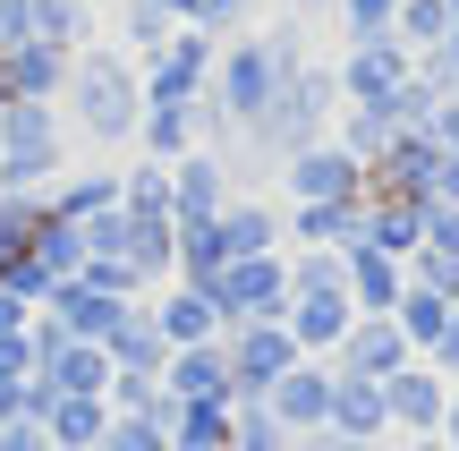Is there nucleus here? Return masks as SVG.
<instances>
[{"label": "nucleus", "instance_id": "obj_1", "mask_svg": "<svg viewBox=\"0 0 459 451\" xmlns=\"http://www.w3.org/2000/svg\"><path fill=\"white\" fill-rule=\"evenodd\" d=\"M60 119L94 145H136V119H145V68L111 43L68 51V85H60Z\"/></svg>", "mask_w": 459, "mask_h": 451}, {"label": "nucleus", "instance_id": "obj_2", "mask_svg": "<svg viewBox=\"0 0 459 451\" xmlns=\"http://www.w3.org/2000/svg\"><path fill=\"white\" fill-rule=\"evenodd\" d=\"M298 77V34H247L238 51H221L213 60V119L230 128H247V119H264V102L281 94V85Z\"/></svg>", "mask_w": 459, "mask_h": 451}, {"label": "nucleus", "instance_id": "obj_3", "mask_svg": "<svg viewBox=\"0 0 459 451\" xmlns=\"http://www.w3.org/2000/svg\"><path fill=\"white\" fill-rule=\"evenodd\" d=\"M68 162V119L60 102H9L0 111V187L9 196H43Z\"/></svg>", "mask_w": 459, "mask_h": 451}, {"label": "nucleus", "instance_id": "obj_4", "mask_svg": "<svg viewBox=\"0 0 459 451\" xmlns=\"http://www.w3.org/2000/svg\"><path fill=\"white\" fill-rule=\"evenodd\" d=\"M204 299H213L221 333H238V324H281L290 316V273H281L273 256H238V265H221L213 282H204Z\"/></svg>", "mask_w": 459, "mask_h": 451}, {"label": "nucleus", "instance_id": "obj_5", "mask_svg": "<svg viewBox=\"0 0 459 451\" xmlns=\"http://www.w3.org/2000/svg\"><path fill=\"white\" fill-rule=\"evenodd\" d=\"M213 60H221L213 34L179 26L153 60H136V68H145V102H204V94H213Z\"/></svg>", "mask_w": 459, "mask_h": 451}, {"label": "nucleus", "instance_id": "obj_6", "mask_svg": "<svg viewBox=\"0 0 459 451\" xmlns=\"http://www.w3.org/2000/svg\"><path fill=\"white\" fill-rule=\"evenodd\" d=\"M221 358H230L238 401H264V392L298 367V341H290V324H238V333H221Z\"/></svg>", "mask_w": 459, "mask_h": 451}, {"label": "nucleus", "instance_id": "obj_7", "mask_svg": "<svg viewBox=\"0 0 459 451\" xmlns=\"http://www.w3.org/2000/svg\"><path fill=\"white\" fill-rule=\"evenodd\" d=\"M324 102H332V85L315 77V68H298V77L264 102V119H247V136H255V145H273V153H307V145H315V119H324Z\"/></svg>", "mask_w": 459, "mask_h": 451}, {"label": "nucleus", "instance_id": "obj_8", "mask_svg": "<svg viewBox=\"0 0 459 451\" xmlns=\"http://www.w3.org/2000/svg\"><path fill=\"white\" fill-rule=\"evenodd\" d=\"M128 307H136V299H111V290H94V282L77 273V282H60V290H51V307H43V316L60 324L68 341H111Z\"/></svg>", "mask_w": 459, "mask_h": 451}, {"label": "nucleus", "instance_id": "obj_9", "mask_svg": "<svg viewBox=\"0 0 459 451\" xmlns=\"http://www.w3.org/2000/svg\"><path fill=\"white\" fill-rule=\"evenodd\" d=\"M221 204H230L221 162H213V153H179V162H170V221H179V230H196V221H213Z\"/></svg>", "mask_w": 459, "mask_h": 451}, {"label": "nucleus", "instance_id": "obj_10", "mask_svg": "<svg viewBox=\"0 0 459 451\" xmlns=\"http://www.w3.org/2000/svg\"><path fill=\"white\" fill-rule=\"evenodd\" d=\"M162 384H170V401H221V409H238V384H230V358H221V341L170 350Z\"/></svg>", "mask_w": 459, "mask_h": 451}, {"label": "nucleus", "instance_id": "obj_11", "mask_svg": "<svg viewBox=\"0 0 459 451\" xmlns=\"http://www.w3.org/2000/svg\"><path fill=\"white\" fill-rule=\"evenodd\" d=\"M204 119H213V102H145V119H136V153H145V162H179V153H196Z\"/></svg>", "mask_w": 459, "mask_h": 451}, {"label": "nucleus", "instance_id": "obj_12", "mask_svg": "<svg viewBox=\"0 0 459 451\" xmlns=\"http://www.w3.org/2000/svg\"><path fill=\"white\" fill-rule=\"evenodd\" d=\"M290 196H298V204H358V162L332 153V145L290 153Z\"/></svg>", "mask_w": 459, "mask_h": 451}, {"label": "nucleus", "instance_id": "obj_13", "mask_svg": "<svg viewBox=\"0 0 459 451\" xmlns=\"http://www.w3.org/2000/svg\"><path fill=\"white\" fill-rule=\"evenodd\" d=\"M153 307V333L170 341V350H196V341H221V316H213V299L204 290H162V299H145Z\"/></svg>", "mask_w": 459, "mask_h": 451}, {"label": "nucleus", "instance_id": "obj_14", "mask_svg": "<svg viewBox=\"0 0 459 451\" xmlns=\"http://www.w3.org/2000/svg\"><path fill=\"white\" fill-rule=\"evenodd\" d=\"M264 409H273L281 426H332V375H324V367H307V358H298V367L281 375L273 392H264Z\"/></svg>", "mask_w": 459, "mask_h": 451}, {"label": "nucleus", "instance_id": "obj_15", "mask_svg": "<svg viewBox=\"0 0 459 451\" xmlns=\"http://www.w3.org/2000/svg\"><path fill=\"white\" fill-rule=\"evenodd\" d=\"M102 358H111V375H162V367H170V341L153 333V307H145V299L119 316V333L102 341Z\"/></svg>", "mask_w": 459, "mask_h": 451}, {"label": "nucleus", "instance_id": "obj_16", "mask_svg": "<svg viewBox=\"0 0 459 451\" xmlns=\"http://www.w3.org/2000/svg\"><path fill=\"white\" fill-rule=\"evenodd\" d=\"M43 204L60 221H94V213H111V204H119V170H60V179L43 187Z\"/></svg>", "mask_w": 459, "mask_h": 451}, {"label": "nucleus", "instance_id": "obj_17", "mask_svg": "<svg viewBox=\"0 0 459 451\" xmlns=\"http://www.w3.org/2000/svg\"><path fill=\"white\" fill-rule=\"evenodd\" d=\"M213 230H221L230 265H238V256H273V239H281V213H273V204H255V196H230L221 213H213Z\"/></svg>", "mask_w": 459, "mask_h": 451}, {"label": "nucleus", "instance_id": "obj_18", "mask_svg": "<svg viewBox=\"0 0 459 451\" xmlns=\"http://www.w3.org/2000/svg\"><path fill=\"white\" fill-rule=\"evenodd\" d=\"M119 256H128V273L153 290L162 273H179V221H162V213L136 221V213H128V247H119Z\"/></svg>", "mask_w": 459, "mask_h": 451}, {"label": "nucleus", "instance_id": "obj_19", "mask_svg": "<svg viewBox=\"0 0 459 451\" xmlns=\"http://www.w3.org/2000/svg\"><path fill=\"white\" fill-rule=\"evenodd\" d=\"M290 341L298 350H332V341H349V299L341 290H324V299H290Z\"/></svg>", "mask_w": 459, "mask_h": 451}, {"label": "nucleus", "instance_id": "obj_20", "mask_svg": "<svg viewBox=\"0 0 459 451\" xmlns=\"http://www.w3.org/2000/svg\"><path fill=\"white\" fill-rule=\"evenodd\" d=\"M43 435H51V451H94L111 435V401H51Z\"/></svg>", "mask_w": 459, "mask_h": 451}, {"label": "nucleus", "instance_id": "obj_21", "mask_svg": "<svg viewBox=\"0 0 459 451\" xmlns=\"http://www.w3.org/2000/svg\"><path fill=\"white\" fill-rule=\"evenodd\" d=\"M34 239H43V196H9L0 187V282L34 256Z\"/></svg>", "mask_w": 459, "mask_h": 451}, {"label": "nucleus", "instance_id": "obj_22", "mask_svg": "<svg viewBox=\"0 0 459 451\" xmlns=\"http://www.w3.org/2000/svg\"><path fill=\"white\" fill-rule=\"evenodd\" d=\"M34 43L85 51V43H94V0H34Z\"/></svg>", "mask_w": 459, "mask_h": 451}, {"label": "nucleus", "instance_id": "obj_23", "mask_svg": "<svg viewBox=\"0 0 459 451\" xmlns=\"http://www.w3.org/2000/svg\"><path fill=\"white\" fill-rule=\"evenodd\" d=\"M119 213H136V221L162 213L170 221V162H145L136 153V170H119Z\"/></svg>", "mask_w": 459, "mask_h": 451}, {"label": "nucleus", "instance_id": "obj_24", "mask_svg": "<svg viewBox=\"0 0 459 451\" xmlns=\"http://www.w3.org/2000/svg\"><path fill=\"white\" fill-rule=\"evenodd\" d=\"M119 34H128V60H153V51H162L179 26H170L162 0H119Z\"/></svg>", "mask_w": 459, "mask_h": 451}, {"label": "nucleus", "instance_id": "obj_25", "mask_svg": "<svg viewBox=\"0 0 459 451\" xmlns=\"http://www.w3.org/2000/svg\"><path fill=\"white\" fill-rule=\"evenodd\" d=\"M221 265H230V247H221V230H213V221L179 230V282H187V290H204V282H213Z\"/></svg>", "mask_w": 459, "mask_h": 451}, {"label": "nucleus", "instance_id": "obj_26", "mask_svg": "<svg viewBox=\"0 0 459 451\" xmlns=\"http://www.w3.org/2000/svg\"><path fill=\"white\" fill-rule=\"evenodd\" d=\"M349 350H341V375H366V384H383V375H392V333H383V324H349Z\"/></svg>", "mask_w": 459, "mask_h": 451}, {"label": "nucleus", "instance_id": "obj_27", "mask_svg": "<svg viewBox=\"0 0 459 451\" xmlns=\"http://www.w3.org/2000/svg\"><path fill=\"white\" fill-rule=\"evenodd\" d=\"M170 443H230V409L221 401H179V418H170Z\"/></svg>", "mask_w": 459, "mask_h": 451}, {"label": "nucleus", "instance_id": "obj_28", "mask_svg": "<svg viewBox=\"0 0 459 451\" xmlns=\"http://www.w3.org/2000/svg\"><path fill=\"white\" fill-rule=\"evenodd\" d=\"M349 94L358 102H392L400 94V60L392 51H358V60H349Z\"/></svg>", "mask_w": 459, "mask_h": 451}, {"label": "nucleus", "instance_id": "obj_29", "mask_svg": "<svg viewBox=\"0 0 459 451\" xmlns=\"http://www.w3.org/2000/svg\"><path fill=\"white\" fill-rule=\"evenodd\" d=\"M341 265H349V290H358L366 307H383V299L400 290V282H392V256H383V247H349Z\"/></svg>", "mask_w": 459, "mask_h": 451}, {"label": "nucleus", "instance_id": "obj_30", "mask_svg": "<svg viewBox=\"0 0 459 451\" xmlns=\"http://www.w3.org/2000/svg\"><path fill=\"white\" fill-rule=\"evenodd\" d=\"M298 239H341V247H358V204H298Z\"/></svg>", "mask_w": 459, "mask_h": 451}, {"label": "nucleus", "instance_id": "obj_31", "mask_svg": "<svg viewBox=\"0 0 459 451\" xmlns=\"http://www.w3.org/2000/svg\"><path fill=\"white\" fill-rule=\"evenodd\" d=\"M383 409L409 418V426H426L434 418V384H426V375H400V384H383Z\"/></svg>", "mask_w": 459, "mask_h": 451}, {"label": "nucleus", "instance_id": "obj_32", "mask_svg": "<svg viewBox=\"0 0 459 451\" xmlns=\"http://www.w3.org/2000/svg\"><path fill=\"white\" fill-rule=\"evenodd\" d=\"M94 451H179V443H170L162 426H136V418H111V435H102Z\"/></svg>", "mask_w": 459, "mask_h": 451}, {"label": "nucleus", "instance_id": "obj_33", "mask_svg": "<svg viewBox=\"0 0 459 451\" xmlns=\"http://www.w3.org/2000/svg\"><path fill=\"white\" fill-rule=\"evenodd\" d=\"M255 17V0H196V26L204 34H230V26H247Z\"/></svg>", "mask_w": 459, "mask_h": 451}, {"label": "nucleus", "instance_id": "obj_34", "mask_svg": "<svg viewBox=\"0 0 459 451\" xmlns=\"http://www.w3.org/2000/svg\"><path fill=\"white\" fill-rule=\"evenodd\" d=\"M34 43V0H0V51Z\"/></svg>", "mask_w": 459, "mask_h": 451}, {"label": "nucleus", "instance_id": "obj_35", "mask_svg": "<svg viewBox=\"0 0 459 451\" xmlns=\"http://www.w3.org/2000/svg\"><path fill=\"white\" fill-rule=\"evenodd\" d=\"M417 230H426V221H417V213H400V204H383V213H375V247H409Z\"/></svg>", "mask_w": 459, "mask_h": 451}, {"label": "nucleus", "instance_id": "obj_36", "mask_svg": "<svg viewBox=\"0 0 459 451\" xmlns=\"http://www.w3.org/2000/svg\"><path fill=\"white\" fill-rule=\"evenodd\" d=\"M0 451H51L43 418H0Z\"/></svg>", "mask_w": 459, "mask_h": 451}, {"label": "nucleus", "instance_id": "obj_37", "mask_svg": "<svg viewBox=\"0 0 459 451\" xmlns=\"http://www.w3.org/2000/svg\"><path fill=\"white\" fill-rule=\"evenodd\" d=\"M383 17H392V0H349V26H358V34H375Z\"/></svg>", "mask_w": 459, "mask_h": 451}, {"label": "nucleus", "instance_id": "obj_38", "mask_svg": "<svg viewBox=\"0 0 459 451\" xmlns=\"http://www.w3.org/2000/svg\"><path fill=\"white\" fill-rule=\"evenodd\" d=\"M170 9V26H196V0H162Z\"/></svg>", "mask_w": 459, "mask_h": 451}, {"label": "nucleus", "instance_id": "obj_39", "mask_svg": "<svg viewBox=\"0 0 459 451\" xmlns=\"http://www.w3.org/2000/svg\"><path fill=\"white\" fill-rule=\"evenodd\" d=\"M187 451H238V443H187Z\"/></svg>", "mask_w": 459, "mask_h": 451}, {"label": "nucleus", "instance_id": "obj_40", "mask_svg": "<svg viewBox=\"0 0 459 451\" xmlns=\"http://www.w3.org/2000/svg\"><path fill=\"white\" fill-rule=\"evenodd\" d=\"M443 350H451V358H459V324H451V341H443Z\"/></svg>", "mask_w": 459, "mask_h": 451}, {"label": "nucleus", "instance_id": "obj_41", "mask_svg": "<svg viewBox=\"0 0 459 451\" xmlns=\"http://www.w3.org/2000/svg\"><path fill=\"white\" fill-rule=\"evenodd\" d=\"M298 9H307V0H298Z\"/></svg>", "mask_w": 459, "mask_h": 451}]
</instances>
